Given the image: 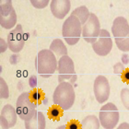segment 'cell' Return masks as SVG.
I'll list each match as a JSON object with an SVG mask.
<instances>
[{
	"mask_svg": "<svg viewBox=\"0 0 129 129\" xmlns=\"http://www.w3.org/2000/svg\"><path fill=\"white\" fill-rule=\"evenodd\" d=\"M35 67L38 74L44 78H48L54 75L58 67V61L55 54L50 49L41 50L35 60Z\"/></svg>",
	"mask_w": 129,
	"mask_h": 129,
	"instance_id": "cell-1",
	"label": "cell"
},
{
	"mask_svg": "<svg viewBox=\"0 0 129 129\" xmlns=\"http://www.w3.org/2000/svg\"><path fill=\"white\" fill-rule=\"evenodd\" d=\"M76 94L74 87L67 81L59 83L53 94V101L55 105H58L64 111L69 110L75 102Z\"/></svg>",
	"mask_w": 129,
	"mask_h": 129,
	"instance_id": "cell-2",
	"label": "cell"
},
{
	"mask_svg": "<svg viewBox=\"0 0 129 129\" xmlns=\"http://www.w3.org/2000/svg\"><path fill=\"white\" fill-rule=\"evenodd\" d=\"M112 33L119 50L129 52V24L125 18L120 16L114 19Z\"/></svg>",
	"mask_w": 129,
	"mask_h": 129,
	"instance_id": "cell-3",
	"label": "cell"
},
{
	"mask_svg": "<svg viewBox=\"0 0 129 129\" xmlns=\"http://www.w3.org/2000/svg\"><path fill=\"white\" fill-rule=\"evenodd\" d=\"M82 34V25L75 16L70 15L64 20L62 27V35L69 45H75L78 43Z\"/></svg>",
	"mask_w": 129,
	"mask_h": 129,
	"instance_id": "cell-4",
	"label": "cell"
},
{
	"mask_svg": "<svg viewBox=\"0 0 129 129\" xmlns=\"http://www.w3.org/2000/svg\"><path fill=\"white\" fill-rule=\"evenodd\" d=\"M37 105L30 100V91L23 92L19 95L16 102V110L19 118L23 121H29L37 113Z\"/></svg>",
	"mask_w": 129,
	"mask_h": 129,
	"instance_id": "cell-5",
	"label": "cell"
},
{
	"mask_svg": "<svg viewBox=\"0 0 129 129\" xmlns=\"http://www.w3.org/2000/svg\"><path fill=\"white\" fill-rule=\"evenodd\" d=\"M119 111L113 102H108L101 108L99 120L104 129H113L119 122Z\"/></svg>",
	"mask_w": 129,
	"mask_h": 129,
	"instance_id": "cell-6",
	"label": "cell"
},
{
	"mask_svg": "<svg viewBox=\"0 0 129 129\" xmlns=\"http://www.w3.org/2000/svg\"><path fill=\"white\" fill-rule=\"evenodd\" d=\"M58 81L59 83L68 80L71 84L77 81V74L75 71V66L73 60L68 55H64L58 60Z\"/></svg>",
	"mask_w": 129,
	"mask_h": 129,
	"instance_id": "cell-7",
	"label": "cell"
},
{
	"mask_svg": "<svg viewBox=\"0 0 129 129\" xmlns=\"http://www.w3.org/2000/svg\"><path fill=\"white\" fill-rule=\"evenodd\" d=\"M17 23L16 11L10 0L0 1V25L7 30H10Z\"/></svg>",
	"mask_w": 129,
	"mask_h": 129,
	"instance_id": "cell-8",
	"label": "cell"
},
{
	"mask_svg": "<svg viewBox=\"0 0 129 129\" xmlns=\"http://www.w3.org/2000/svg\"><path fill=\"white\" fill-rule=\"evenodd\" d=\"M100 32H101V24L99 19L95 14L90 13L88 21L82 26V36L84 40L87 43L93 44L99 37Z\"/></svg>",
	"mask_w": 129,
	"mask_h": 129,
	"instance_id": "cell-9",
	"label": "cell"
},
{
	"mask_svg": "<svg viewBox=\"0 0 129 129\" xmlns=\"http://www.w3.org/2000/svg\"><path fill=\"white\" fill-rule=\"evenodd\" d=\"M25 34L20 24L17 25L14 30H11L8 35V49L13 53H19L25 45Z\"/></svg>",
	"mask_w": 129,
	"mask_h": 129,
	"instance_id": "cell-10",
	"label": "cell"
},
{
	"mask_svg": "<svg viewBox=\"0 0 129 129\" xmlns=\"http://www.w3.org/2000/svg\"><path fill=\"white\" fill-rule=\"evenodd\" d=\"M92 48L100 56H105L110 53L113 48V41L108 30H101L99 37L92 44Z\"/></svg>",
	"mask_w": 129,
	"mask_h": 129,
	"instance_id": "cell-11",
	"label": "cell"
},
{
	"mask_svg": "<svg viewBox=\"0 0 129 129\" xmlns=\"http://www.w3.org/2000/svg\"><path fill=\"white\" fill-rule=\"evenodd\" d=\"M93 90L97 102L100 103L106 102L110 96V84L107 78L102 75L98 76L95 78Z\"/></svg>",
	"mask_w": 129,
	"mask_h": 129,
	"instance_id": "cell-12",
	"label": "cell"
},
{
	"mask_svg": "<svg viewBox=\"0 0 129 129\" xmlns=\"http://www.w3.org/2000/svg\"><path fill=\"white\" fill-rule=\"evenodd\" d=\"M18 113L11 104H6L1 110L0 124L2 129H9L13 127L17 123Z\"/></svg>",
	"mask_w": 129,
	"mask_h": 129,
	"instance_id": "cell-13",
	"label": "cell"
},
{
	"mask_svg": "<svg viewBox=\"0 0 129 129\" xmlns=\"http://www.w3.org/2000/svg\"><path fill=\"white\" fill-rule=\"evenodd\" d=\"M71 2L69 0H52L50 4L52 14L56 19H62L70 11Z\"/></svg>",
	"mask_w": 129,
	"mask_h": 129,
	"instance_id": "cell-14",
	"label": "cell"
},
{
	"mask_svg": "<svg viewBox=\"0 0 129 129\" xmlns=\"http://www.w3.org/2000/svg\"><path fill=\"white\" fill-rule=\"evenodd\" d=\"M26 129H45L46 120L42 112H37L30 120L25 122Z\"/></svg>",
	"mask_w": 129,
	"mask_h": 129,
	"instance_id": "cell-15",
	"label": "cell"
},
{
	"mask_svg": "<svg viewBox=\"0 0 129 129\" xmlns=\"http://www.w3.org/2000/svg\"><path fill=\"white\" fill-rule=\"evenodd\" d=\"M50 50L55 54V56H59L60 58L64 55H67V47L63 43V41L60 39H54L52 42L51 45H50Z\"/></svg>",
	"mask_w": 129,
	"mask_h": 129,
	"instance_id": "cell-16",
	"label": "cell"
},
{
	"mask_svg": "<svg viewBox=\"0 0 129 129\" xmlns=\"http://www.w3.org/2000/svg\"><path fill=\"white\" fill-rule=\"evenodd\" d=\"M72 16H75L77 19L80 21L81 25L83 26L89 19V16H90V13H89V9L87 7L85 6H81V7H78V8H75L74 11H72L71 13Z\"/></svg>",
	"mask_w": 129,
	"mask_h": 129,
	"instance_id": "cell-17",
	"label": "cell"
},
{
	"mask_svg": "<svg viewBox=\"0 0 129 129\" xmlns=\"http://www.w3.org/2000/svg\"><path fill=\"white\" fill-rule=\"evenodd\" d=\"M100 120L95 115H88L82 120V129H100Z\"/></svg>",
	"mask_w": 129,
	"mask_h": 129,
	"instance_id": "cell-18",
	"label": "cell"
},
{
	"mask_svg": "<svg viewBox=\"0 0 129 129\" xmlns=\"http://www.w3.org/2000/svg\"><path fill=\"white\" fill-rule=\"evenodd\" d=\"M30 100L37 106L42 104L43 102V103H46V101H44V100H46L44 92L40 89H33V90L30 91Z\"/></svg>",
	"mask_w": 129,
	"mask_h": 129,
	"instance_id": "cell-19",
	"label": "cell"
},
{
	"mask_svg": "<svg viewBox=\"0 0 129 129\" xmlns=\"http://www.w3.org/2000/svg\"><path fill=\"white\" fill-rule=\"evenodd\" d=\"M63 109L58 105L54 104V106L49 108L48 110V117L54 121H59L63 116Z\"/></svg>",
	"mask_w": 129,
	"mask_h": 129,
	"instance_id": "cell-20",
	"label": "cell"
},
{
	"mask_svg": "<svg viewBox=\"0 0 129 129\" xmlns=\"http://www.w3.org/2000/svg\"><path fill=\"white\" fill-rule=\"evenodd\" d=\"M0 97L1 99H8L9 97V89L3 78H0Z\"/></svg>",
	"mask_w": 129,
	"mask_h": 129,
	"instance_id": "cell-21",
	"label": "cell"
},
{
	"mask_svg": "<svg viewBox=\"0 0 129 129\" xmlns=\"http://www.w3.org/2000/svg\"><path fill=\"white\" fill-rule=\"evenodd\" d=\"M120 97H121V101L123 105L126 110L129 111V89L124 88L121 90L120 93Z\"/></svg>",
	"mask_w": 129,
	"mask_h": 129,
	"instance_id": "cell-22",
	"label": "cell"
},
{
	"mask_svg": "<svg viewBox=\"0 0 129 129\" xmlns=\"http://www.w3.org/2000/svg\"><path fill=\"white\" fill-rule=\"evenodd\" d=\"M67 129H82L81 126V123L78 121V120H71L66 124Z\"/></svg>",
	"mask_w": 129,
	"mask_h": 129,
	"instance_id": "cell-23",
	"label": "cell"
},
{
	"mask_svg": "<svg viewBox=\"0 0 129 129\" xmlns=\"http://www.w3.org/2000/svg\"><path fill=\"white\" fill-rule=\"evenodd\" d=\"M30 3H31V5L34 7V8H45L46 6L48 5L49 1L48 0H44V1H37V0H31L30 1Z\"/></svg>",
	"mask_w": 129,
	"mask_h": 129,
	"instance_id": "cell-24",
	"label": "cell"
},
{
	"mask_svg": "<svg viewBox=\"0 0 129 129\" xmlns=\"http://www.w3.org/2000/svg\"><path fill=\"white\" fill-rule=\"evenodd\" d=\"M124 66L123 63H116L113 66V73L114 74H118V75H122L123 72L124 71Z\"/></svg>",
	"mask_w": 129,
	"mask_h": 129,
	"instance_id": "cell-25",
	"label": "cell"
},
{
	"mask_svg": "<svg viewBox=\"0 0 129 129\" xmlns=\"http://www.w3.org/2000/svg\"><path fill=\"white\" fill-rule=\"evenodd\" d=\"M121 78L123 82L129 84V68H125V69H124V71L121 75Z\"/></svg>",
	"mask_w": 129,
	"mask_h": 129,
	"instance_id": "cell-26",
	"label": "cell"
},
{
	"mask_svg": "<svg viewBox=\"0 0 129 129\" xmlns=\"http://www.w3.org/2000/svg\"><path fill=\"white\" fill-rule=\"evenodd\" d=\"M29 84H30V87L31 89H36V86H37V78L35 76H31L29 79Z\"/></svg>",
	"mask_w": 129,
	"mask_h": 129,
	"instance_id": "cell-27",
	"label": "cell"
},
{
	"mask_svg": "<svg viewBox=\"0 0 129 129\" xmlns=\"http://www.w3.org/2000/svg\"><path fill=\"white\" fill-rule=\"evenodd\" d=\"M0 43H1V49H0V51H1V53H4V52H6L7 48H8V43H6V42L3 40L2 38L0 39Z\"/></svg>",
	"mask_w": 129,
	"mask_h": 129,
	"instance_id": "cell-28",
	"label": "cell"
},
{
	"mask_svg": "<svg viewBox=\"0 0 129 129\" xmlns=\"http://www.w3.org/2000/svg\"><path fill=\"white\" fill-rule=\"evenodd\" d=\"M122 63L124 64H126L129 63V56H128V54H124L122 55Z\"/></svg>",
	"mask_w": 129,
	"mask_h": 129,
	"instance_id": "cell-29",
	"label": "cell"
},
{
	"mask_svg": "<svg viewBox=\"0 0 129 129\" xmlns=\"http://www.w3.org/2000/svg\"><path fill=\"white\" fill-rule=\"evenodd\" d=\"M116 129H129V124L128 123H122Z\"/></svg>",
	"mask_w": 129,
	"mask_h": 129,
	"instance_id": "cell-30",
	"label": "cell"
},
{
	"mask_svg": "<svg viewBox=\"0 0 129 129\" xmlns=\"http://www.w3.org/2000/svg\"><path fill=\"white\" fill-rule=\"evenodd\" d=\"M17 61H18V56H17L16 54H15V55H13V56H11L10 63H12V64H16Z\"/></svg>",
	"mask_w": 129,
	"mask_h": 129,
	"instance_id": "cell-31",
	"label": "cell"
},
{
	"mask_svg": "<svg viewBox=\"0 0 129 129\" xmlns=\"http://www.w3.org/2000/svg\"><path fill=\"white\" fill-rule=\"evenodd\" d=\"M56 129H67V127H66V124H64V125H60V126L57 127Z\"/></svg>",
	"mask_w": 129,
	"mask_h": 129,
	"instance_id": "cell-32",
	"label": "cell"
}]
</instances>
